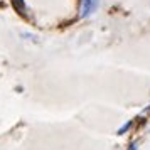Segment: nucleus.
Returning a JSON list of instances; mask_svg holds the SVG:
<instances>
[{"instance_id":"20e7f679","label":"nucleus","mask_w":150,"mask_h":150,"mask_svg":"<svg viewBox=\"0 0 150 150\" xmlns=\"http://www.w3.org/2000/svg\"><path fill=\"white\" fill-rule=\"evenodd\" d=\"M135 147H137L135 143H132V145H130V150H135Z\"/></svg>"},{"instance_id":"7ed1b4c3","label":"nucleus","mask_w":150,"mask_h":150,"mask_svg":"<svg viewBox=\"0 0 150 150\" xmlns=\"http://www.w3.org/2000/svg\"><path fill=\"white\" fill-rule=\"evenodd\" d=\"M130 127H132V122H128V123H127V125H123V127H122V128H120V130H118L116 133H118V135H122V133H125V132H127V130H128Z\"/></svg>"},{"instance_id":"f03ea898","label":"nucleus","mask_w":150,"mask_h":150,"mask_svg":"<svg viewBox=\"0 0 150 150\" xmlns=\"http://www.w3.org/2000/svg\"><path fill=\"white\" fill-rule=\"evenodd\" d=\"M12 5L19 14H25V2L24 0H12Z\"/></svg>"},{"instance_id":"f257e3e1","label":"nucleus","mask_w":150,"mask_h":150,"mask_svg":"<svg viewBox=\"0 0 150 150\" xmlns=\"http://www.w3.org/2000/svg\"><path fill=\"white\" fill-rule=\"evenodd\" d=\"M98 5H100V0H81V17L84 19L96 12Z\"/></svg>"}]
</instances>
